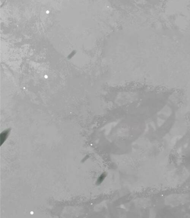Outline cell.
<instances>
[{"label": "cell", "mask_w": 190, "mask_h": 218, "mask_svg": "<svg viewBox=\"0 0 190 218\" xmlns=\"http://www.w3.org/2000/svg\"><path fill=\"white\" fill-rule=\"evenodd\" d=\"M106 176V174H105V173H103L101 175V176L99 177L97 181V184H101L103 181L104 179H105Z\"/></svg>", "instance_id": "cell-2"}, {"label": "cell", "mask_w": 190, "mask_h": 218, "mask_svg": "<svg viewBox=\"0 0 190 218\" xmlns=\"http://www.w3.org/2000/svg\"><path fill=\"white\" fill-rule=\"evenodd\" d=\"M10 129L8 128L5 130L3 131L0 134V146L2 145L3 144L4 142L5 141L7 140L8 137L9 135V133L10 132Z\"/></svg>", "instance_id": "cell-1"}]
</instances>
